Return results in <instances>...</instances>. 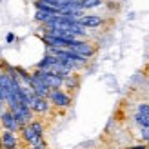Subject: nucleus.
<instances>
[{"mask_svg":"<svg viewBox=\"0 0 149 149\" xmlns=\"http://www.w3.org/2000/svg\"><path fill=\"white\" fill-rule=\"evenodd\" d=\"M47 100L51 104V107L56 109H68L73 104V95L64 91V89H51L47 95Z\"/></svg>","mask_w":149,"mask_h":149,"instance_id":"obj_1","label":"nucleus"},{"mask_svg":"<svg viewBox=\"0 0 149 149\" xmlns=\"http://www.w3.org/2000/svg\"><path fill=\"white\" fill-rule=\"evenodd\" d=\"M69 49H73L74 53H78V55L86 56V58H91V56H95V53H96V47L93 46V42L82 40V38H74V40L71 42Z\"/></svg>","mask_w":149,"mask_h":149,"instance_id":"obj_2","label":"nucleus"},{"mask_svg":"<svg viewBox=\"0 0 149 149\" xmlns=\"http://www.w3.org/2000/svg\"><path fill=\"white\" fill-rule=\"evenodd\" d=\"M35 73L38 74V77L44 80V84H46L49 89H62V84H64V80L60 77H56L55 73H51V71H46V69H36L35 68Z\"/></svg>","mask_w":149,"mask_h":149,"instance_id":"obj_3","label":"nucleus"},{"mask_svg":"<svg viewBox=\"0 0 149 149\" xmlns=\"http://www.w3.org/2000/svg\"><path fill=\"white\" fill-rule=\"evenodd\" d=\"M78 24L84 26L86 29H98L106 24V18L102 17V15H84V17L78 18Z\"/></svg>","mask_w":149,"mask_h":149,"instance_id":"obj_4","label":"nucleus"},{"mask_svg":"<svg viewBox=\"0 0 149 149\" xmlns=\"http://www.w3.org/2000/svg\"><path fill=\"white\" fill-rule=\"evenodd\" d=\"M29 107H31V111L35 115H47L51 111V104H49L47 98H42V96L33 95L31 102H29Z\"/></svg>","mask_w":149,"mask_h":149,"instance_id":"obj_5","label":"nucleus"},{"mask_svg":"<svg viewBox=\"0 0 149 149\" xmlns=\"http://www.w3.org/2000/svg\"><path fill=\"white\" fill-rule=\"evenodd\" d=\"M0 127L2 129H6V131H13V133H18L20 131V125H18V122L15 120V116H13V113L9 109H4V113L0 115Z\"/></svg>","mask_w":149,"mask_h":149,"instance_id":"obj_6","label":"nucleus"},{"mask_svg":"<svg viewBox=\"0 0 149 149\" xmlns=\"http://www.w3.org/2000/svg\"><path fill=\"white\" fill-rule=\"evenodd\" d=\"M0 142H2V149H18V146H20L18 133L2 129V133H0Z\"/></svg>","mask_w":149,"mask_h":149,"instance_id":"obj_7","label":"nucleus"},{"mask_svg":"<svg viewBox=\"0 0 149 149\" xmlns=\"http://www.w3.org/2000/svg\"><path fill=\"white\" fill-rule=\"evenodd\" d=\"M11 87H13L11 77L6 71H0V100H2V102H6V96L9 95Z\"/></svg>","mask_w":149,"mask_h":149,"instance_id":"obj_8","label":"nucleus"},{"mask_svg":"<svg viewBox=\"0 0 149 149\" xmlns=\"http://www.w3.org/2000/svg\"><path fill=\"white\" fill-rule=\"evenodd\" d=\"M18 133H20L22 140H24V142H26L27 146H35V144L38 142L40 138H44V136H38V135H36V133L31 129V125H29V124H27V125H24V127H22Z\"/></svg>","mask_w":149,"mask_h":149,"instance_id":"obj_9","label":"nucleus"},{"mask_svg":"<svg viewBox=\"0 0 149 149\" xmlns=\"http://www.w3.org/2000/svg\"><path fill=\"white\" fill-rule=\"evenodd\" d=\"M78 87H80V77H78L77 73H73L71 77L64 78V84H62V89H64V91H68V93H74Z\"/></svg>","mask_w":149,"mask_h":149,"instance_id":"obj_10","label":"nucleus"},{"mask_svg":"<svg viewBox=\"0 0 149 149\" xmlns=\"http://www.w3.org/2000/svg\"><path fill=\"white\" fill-rule=\"evenodd\" d=\"M35 9H42V11H47L51 15H58L60 11L56 9V7H53L51 4H47L46 0H35Z\"/></svg>","mask_w":149,"mask_h":149,"instance_id":"obj_11","label":"nucleus"},{"mask_svg":"<svg viewBox=\"0 0 149 149\" xmlns=\"http://www.w3.org/2000/svg\"><path fill=\"white\" fill-rule=\"evenodd\" d=\"M106 4V0H80V7L84 11H89V9H96Z\"/></svg>","mask_w":149,"mask_h":149,"instance_id":"obj_12","label":"nucleus"},{"mask_svg":"<svg viewBox=\"0 0 149 149\" xmlns=\"http://www.w3.org/2000/svg\"><path fill=\"white\" fill-rule=\"evenodd\" d=\"M55 62H56V58H55L53 55H49V53H47L38 64H36V69H46V71H49V69H51V65H53Z\"/></svg>","mask_w":149,"mask_h":149,"instance_id":"obj_13","label":"nucleus"},{"mask_svg":"<svg viewBox=\"0 0 149 149\" xmlns=\"http://www.w3.org/2000/svg\"><path fill=\"white\" fill-rule=\"evenodd\" d=\"M133 122H135L138 127H149V116H146L142 113H135V115H133Z\"/></svg>","mask_w":149,"mask_h":149,"instance_id":"obj_14","label":"nucleus"},{"mask_svg":"<svg viewBox=\"0 0 149 149\" xmlns=\"http://www.w3.org/2000/svg\"><path fill=\"white\" fill-rule=\"evenodd\" d=\"M51 17H53V15L47 13V11H42V9H36V11H35V20L38 22V24H44V22L49 20Z\"/></svg>","mask_w":149,"mask_h":149,"instance_id":"obj_15","label":"nucleus"},{"mask_svg":"<svg viewBox=\"0 0 149 149\" xmlns=\"http://www.w3.org/2000/svg\"><path fill=\"white\" fill-rule=\"evenodd\" d=\"M29 125H31V129L36 133L38 136H44V124L40 120H36V118H33L31 122H29Z\"/></svg>","mask_w":149,"mask_h":149,"instance_id":"obj_16","label":"nucleus"},{"mask_svg":"<svg viewBox=\"0 0 149 149\" xmlns=\"http://www.w3.org/2000/svg\"><path fill=\"white\" fill-rule=\"evenodd\" d=\"M136 113H142V115L149 116V102H138L136 104Z\"/></svg>","mask_w":149,"mask_h":149,"instance_id":"obj_17","label":"nucleus"},{"mask_svg":"<svg viewBox=\"0 0 149 149\" xmlns=\"http://www.w3.org/2000/svg\"><path fill=\"white\" fill-rule=\"evenodd\" d=\"M138 135L144 144H149V127H138Z\"/></svg>","mask_w":149,"mask_h":149,"instance_id":"obj_18","label":"nucleus"},{"mask_svg":"<svg viewBox=\"0 0 149 149\" xmlns=\"http://www.w3.org/2000/svg\"><path fill=\"white\" fill-rule=\"evenodd\" d=\"M149 146L147 144H144V142H138V144H133V146H129L127 149H147Z\"/></svg>","mask_w":149,"mask_h":149,"instance_id":"obj_19","label":"nucleus"},{"mask_svg":"<svg viewBox=\"0 0 149 149\" xmlns=\"http://www.w3.org/2000/svg\"><path fill=\"white\" fill-rule=\"evenodd\" d=\"M15 40H17V36H15L13 33H7V35H6V42H7V44H11V42H15Z\"/></svg>","mask_w":149,"mask_h":149,"instance_id":"obj_20","label":"nucleus"},{"mask_svg":"<svg viewBox=\"0 0 149 149\" xmlns=\"http://www.w3.org/2000/svg\"><path fill=\"white\" fill-rule=\"evenodd\" d=\"M4 109H6V102H2V100H0V115L4 113Z\"/></svg>","mask_w":149,"mask_h":149,"instance_id":"obj_21","label":"nucleus"},{"mask_svg":"<svg viewBox=\"0 0 149 149\" xmlns=\"http://www.w3.org/2000/svg\"><path fill=\"white\" fill-rule=\"evenodd\" d=\"M27 149H44V147H38V146H27Z\"/></svg>","mask_w":149,"mask_h":149,"instance_id":"obj_22","label":"nucleus"},{"mask_svg":"<svg viewBox=\"0 0 149 149\" xmlns=\"http://www.w3.org/2000/svg\"><path fill=\"white\" fill-rule=\"evenodd\" d=\"M116 149H125V147H116Z\"/></svg>","mask_w":149,"mask_h":149,"instance_id":"obj_23","label":"nucleus"},{"mask_svg":"<svg viewBox=\"0 0 149 149\" xmlns=\"http://www.w3.org/2000/svg\"><path fill=\"white\" fill-rule=\"evenodd\" d=\"M0 149H2V142H0Z\"/></svg>","mask_w":149,"mask_h":149,"instance_id":"obj_24","label":"nucleus"},{"mask_svg":"<svg viewBox=\"0 0 149 149\" xmlns=\"http://www.w3.org/2000/svg\"><path fill=\"white\" fill-rule=\"evenodd\" d=\"M0 4H2V0H0Z\"/></svg>","mask_w":149,"mask_h":149,"instance_id":"obj_25","label":"nucleus"},{"mask_svg":"<svg viewBox=\"0 0 149 149\" xmlns=\"http://www.w3.org/2000/svg\"><path fill=\"white\" fill-rule=\"evenodd\" d=\"M125 149H127V147H125Z\"/></svg>","mask_w":149,"mask_h":149,"instance_id":"obj_26","label":"nucleus"},{"mask_svg":"<svg viewBox=\"0 0 149 149\" xmlns=\"http://www.w3.org/2000/svg\"><path fill=\"white\" fill-rule=\"evenodd\" d=\"M147 149H149V147H147Z\"/></svg>","mask_w":149,"mask_h":149,"instance_id":"obj_27","label":"nucleus"}]
</instances>
